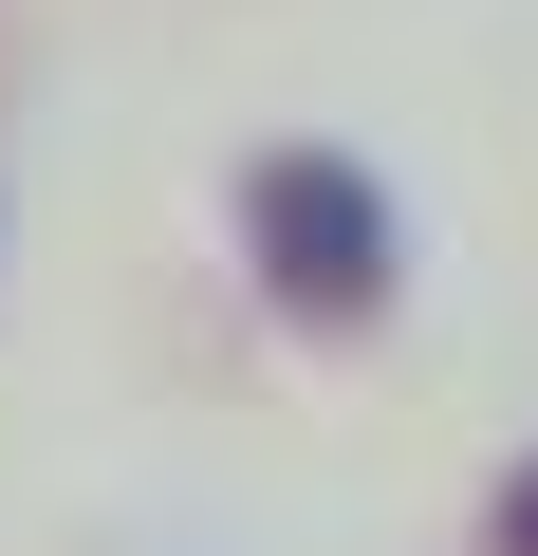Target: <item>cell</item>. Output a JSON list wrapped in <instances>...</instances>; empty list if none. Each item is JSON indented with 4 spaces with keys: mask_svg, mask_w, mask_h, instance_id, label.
<instances>
[{
    "mask_svg": "<svg viewBox=\"0 0 538 556\" xmlns=\"http://www.w3.org/2000/svg\"><path fill=\"white\" fill-rule=\"evenodd\" d=\"M241 260H260L279 316L353 334V316H390V186L353 149H260L241 167Z\"/></svg>",
    "mask_w": 538,
    "mask_h": 556,
    "instance_id": "obj_1",
    "label": "cell"
},
{
    "mask_svg": "<svg viewBox=\"0 0 538 556\" xmlns=\"http://www.w3.org/2000/svg\"><path fill=\"white\" fill-rule=\"evenodd\" d=\"M501 556H538V464H520V482H501Z\"/></svg>",
    "mask_w": 538,
    "mask_h": 556,
    "instance_id": "obj_2",
    "label": "cell"
}]
</instances>
